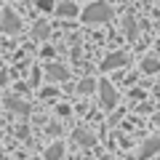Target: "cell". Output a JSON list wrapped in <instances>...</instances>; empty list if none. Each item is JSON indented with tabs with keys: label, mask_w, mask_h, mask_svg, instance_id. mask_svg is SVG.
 <instances>
[{
	"label": "cell",
	"mask_w": 160,
	"mask_h": 160,
	"mask_svg": "<svg viewBox=\"0 0 160 160\" xmlns=\"http://www.w3.org/2000/svg\"><path fill=\"white\" fill-rule=\"evenodd\" d=\"M93 88H96V83H93L91 78H86V80H80V83H78V93H91Z\"/></svg>",
	"instance_id": "12"
},
{
	"label": "cell",
	"mask_w": 160,
	"mask_h": 160,
	"mask_svg": "<svg viewBox=\"0 0 160 160\" xmlns=\"http://www.w3.org/2000/svg\"><path fill=\"white\" fill-rule=\"evenodd\" d=\"M35 6H38L40 11H53V8H56V0H35Z\"/></svg>",
	"instance_id": "15"
},
{
	"label": "cell",
	"mask_w": 160,
	"mask_h": 160,
	"mask_svg": "<svg viewBox=\"0 0 160 160\" xmlns=\"http://www.w3.org/2000/svg\"><path fill=\"white\" fill-rule=\"evenodd\" d=\"M46 78L53 80V83H62V80L69 78V72H67V67H62V64H48L46 67Z\"/></svg>",
	"instance_id": "5"
},
{
	"label": "cell",
	"mask_w": 160,
	"mask_h": 160,
	"mask_svg": "<svg viewBox=\"0 0 160 160\" xmlns=\"http://www.w3.org/2000/svg\"><path fill=\"white\" fill-rule=\"evenodd\" d=\"M6 107L13 109V112H19V115H27V112H29V104L22 102V99H16V96H8V99H6Z\"/></svg>",
	"instance_id": "6"
},
{
	"label": "cell",
	"mask_w": 160,
	"mask_h": 160,
	"mask_svg": "<svg viewBox=\"0 0 160 160\" xmlns=\"http://www.w3.org/2000/svg\"><path fill=\"white\" fill-rule=\"evenodd\" d=\"M35 38H38V40H46L48 38V24L46 22H38V24H35Z\"/></svg>",
	"instance_id": "13"
},
{
	"label": "cell",
	"mask_w": 160,
	"mask_h": 160,
	"mask_svg": "<svg viewBox=\"0 0 160 160\" xmlns=\"http://www.w3.org/2000/svg\"><path fill=\"white\" fill-rule=\"evenodd\" d=\"M0 160H3V147H0Z\"/></svg>",
	"instance_id": "17"
},
{
	"label": "cell",
	"mask_w": 160,
	"mask_h": 160,
	"mask_svg": "<svg viewBox=\"0 0 160 160\" xmlns=\"http://www.w3.org/2000/svg\"><path fill=\"white\" fill-rule=\"evenodd\" d=\"M72 136H75V142H78V144H83V147H91V144L96 142V139H93V133H91V131H83V128H78V131H75Z\"/></svg>",
	"instance_id": "9"
},
{
	"label": "cell",
	"mask_w": 160,
	"mask_h": 160,
	"mask_svg": "<svg viewBox=\"0 0 160 160\" xmlns=\"http://www.w3.org/2000/svg\"><path fill=\"white\" fill-rule=\"evenodd\" d=\"M56 16H64V19H72V16H78V6L75 3H59L56 6Z\"/></svg>",
	"instance_id": "7"
},
{
	"label": "cell",
	"mask_w": 160,
	"mask_h": 160,
	"mask_svg": "<svg viewBox=\"0 0 160 160\" xmlns=\"http://www.w3.org/2000/svg\"><path fill=\"white\" fill-rule=\"evenodd\" d=\"M142 69H144L147 75H152V72H160V59H155V56H147V59L142 62Z\"/></svg>",
	"instance_id": "11"
},
{
	"label": "cell",
	"mask_w": 160,
	"mask_h": 160,
	"mask_svg": "<svg viewBox=\"0 0 160 160\" xmlns=\"http://www.w3.org/2000/svg\"><path fill=\"white\" fill-rule=\"evenodd\" d=\"M80 19H83L86 24L109 22V19H112V8H109L107 3H102V0H96V3H91V6H88L86 11H80Z\"/></svg>",
	"instance_id": "1"
},
{
	"label": "cell",
	"mask_w": 160,
	"mask_h": 160,
	"mask_svg": "<svg viewBox=\"0 0 160 160\" xmlns=\"http://www.w3.org/2000/svg\"><path fill=\"white\" fill-rule=\"evenodd\" d=\"M0 29L8 32V35H16L19 29H22V19H19L13 11H6L3 13V22H0Z\"/></svg>",
	"instance_id": "3"
},
{
	"label": "cell",
	"mask_w": 160,
	"mask_h": 160,
	"mask_svg": "<svg viewBox=\"0 0 160 160\" xmlns=\"http://www.w3.org/2000/svg\"><path fill=\"white\" fill-rule=\"evenodd\" d=\"M62 155H64V144L62 142L51 144V147L46 149V160H62Z\"/></svg>",
	"instance_id": "10"
},
{
	"label": "cell",
	"mask_w": 160,
	"mask_h": 160,
	"mask_svg": "<svg viewBox=\"0 0 160 160\" xmlns=\"http://www.w3.org/2000/svg\"><path fill=\"white\" fill-rule=\"evenodd\" d=\"M158 149H160V136L147 139V142H144V147H142V152H139V158H149V155L158 152Z\"/></svg>",
	"instance_id": "8"
},
{
	"label": "cell",
	"mask_w": 160,
	"mask_h": 160,
	"mask_svg": "<svg viewBox=\"0 0 160 160\" xmlns=\"http://www.w3.org/2000/svg\"><path fill=\"white\" fill-rule=\"evenodd\" d=\"M155 123H158V126H160V115H158V118H155Z\"/></svg>",
	"instance_id": "16"
},
{
	"label": "cell",
	"mask_w": 160,
	"mask_h": 160,
	"mask_svg": "<svg viewBox=\"0 0 160 160\" xmlns=\"http://www.w3.org/2000/svg\"><path fill=\"white\" fill-rule=\"evenodd\" d=\"M136 29H139V27H136V19L126 16V35H128V38H131V40L136 38Z\"/></svg>",
	"instance_id": "14"
},
{
	"label": "cell",
	"mask_w": 160,
	"mask_h": 160,
	"mask_svg": "<svg viewBox=\"0 0 160 160\" xmlns=\"http://www.w3.org/2000/svg\"><path fill=\"white\" fill-rule=\"evenodd\" d=\"M99 96H102V107L104 109H115V104H118V91L109 86V80H102V83H99Z\"/></svg>",
	"instance_id": "2"
},
{
	"label": "cell",
	"mask_w": 160,
	"mask_h": 160,
	"mask_svg": "<svg viewBox=\"0 0 160 160\" xmlns=\"http://www.w3.org/2000/svg\"><path fill=\"white\" fill-rule=\"evenodd\" d=\"M126 64H128V56L118 51V53H109V56L102 62V69L107 72V69H118V67H126Z\"/></svg>",
	"instance_id": "4"
}]
</instances>
